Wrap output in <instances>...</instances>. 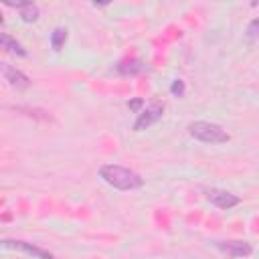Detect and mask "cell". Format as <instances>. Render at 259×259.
Instances as JSON below:
<instances>
[{
    "label": "cell",
    "mask_w": 259,
    "mask_h": 259,
    "mask_svg": "<svg viewBox=\"0 0 259 259\" xmlns=\"http://www.w3.org/2000/svg\"><path fill=\"white\" fill-rule=\"evenodd\" d=\"M99 176L103 178V182H107L117 190H136L144 184V178L138 172L119 164H103L99 168Z\"/></svg>",
    "instance_id": "obj_1"
},
{
    "label": "cell",
    "mask_w": 259,
    "mask_h": 259,
    "mask_svg": "<svg viewBox=\"0 0 259 259\" xmlns=\"http://www.w3.org/2000/svg\"><path fill=\"white\" fill-rule=\"evenodd\" d=\"M188 134L204 144H227L231 140V136L212 121H192L188 125Z\"/></svg>",
    "instance_id": "obj_2"
},
{
    "label": "cell",
    "mask_w": 259,
    "mask_h": 259,
    "mask_svg": "<svg viewBox=\"0 0 259 259\" xmlns=\"http://www.w3.org/2000/svg\"><path fill=\"white\" fill-rule=\"evenodd\" d=\"M162 113H164V103L152 101L146 109H142V111L138 113V119L134 121V132H144V130H148L152 123H156V121L162 117Z\"/></svg>",
    "instance_id": "obj_3"
},
{
    "label": "cell",
    "mask_w": 259,
    "mask_h": 259,
    "mask_svg": "<svg viewBox=\"0 0 259 259\" xmlns=\"http://www.w3.org/2000/svg\"><path fill=\"white\" fill-rule=\"evenodd\" d=\"M206 198H208L214 206H219V208H223V210H229V208H233V206H237V204L241 202V198H239L237 194L227 192V190H221V188H208V190H206Z\"/></svg>",
    "instance_id": "obj_4"
},
{
    "label": "cell",
    "mask_w": 259,
    "mask_h": 259,
    "mask_svg": "<svg viewBox=\"0 0 259 259\" xmlns=\"http://www.w3.org/2000/svg\"><path fill=\"white\" fill-rule=\"evenodd\" d=\"M217 249L229 257H249L253 253L251 243L247 241H217Z\"/></svg>",
    "instance_id": "obj_5"
},
{
    "label": "cell",
    "mask_w": 259,
    "mask_h": 259,
    "mask_svg": "<svg viewBox=\"0 0 259 259\" xmlns=\"http://www.w3.org/2000/svg\"><path fill=\"white\" fill-rule=\"evenodd\" d=\"M0 245H2V247H10V249H16V251H24V253H28V255H32V257H36V259H53L51 253H47L45 249H40V247H36V245H32V243H26V241L2 239Z\"/></svg>",
    "instance_id": "obj_6"
},
{
    "label": "cell",
    "mask_w": 259,
    "mask_h": 259,
    "mask_svg": "<svg viewBox=\"0 0 259 259\" xmlns=\"http://www.w3.org/2000/svg\"><path fill=\"white\" fill-rule=\"evenodd\" d=\"M0 73L4 75V79L12 85V87H18V89H24V87H28L30 85V79L22 73V71H18L16 67H12V65H8V63H0Z\"/></svg>",
    "instance_id": "obj_7"
},
{
    "label": "cell",
    "mask_w": 259,
    "mask_h": 259,
    "mask_svg": "<svg viewBox=\"0 0 259 259\" xmlns=\"http://www.w3.org/2000/svg\"><path fill=\"white\" fill-rule=\"evenodd\" d=\"M8 6H14V8H18L20 10V18L24 20V22H34V20H38V16H40V10H38V6L36 4H32V2H8Z\"/></svg>",
    "instance_id": "obj_8"
},
{
    "label": "cell",
    "mask_w": 259,
    "mask_h": 259,
    "mask_svg": "<svg viewBox=\"0 0 259 259\" xmlns=\"http://www.w3.org/2000/svg\"><path fill=\"white\" fill-rule=\"evenodd\" d=\"M0 51H6L10 55H18V57H26V49L6 32H0Z\"/></svg>",
    "instance_id": "obj_9"
},
{
    "label": "cell",
    "mask_w": 259,
    "mask_h": 259,
    "mask_svg": "<svg viewBox=\"0 0 259 259\" xmlns=\"http://www.w3.org/2000/svg\"><path fill=\"white\" fill-rule=\"evenodd\" d=\"M142 69H144V65L140 59H125L117 65V73H121V75H136Z\"/></svg>",
    "instance_id": "obj_10"
},
{
    "label": "cell",
    "mask_w": 259,
    "mask_h": 259,
    "mask_svg": "<svg viewBox=\"0 0 259 259\" xmlns=\"http://www.w3.org/2000/svg\"><path fill=\"white\" fill-rule=\"evenodd\" d=\"M67 36H69V30H67V28H63V26L55 28V30H53V34H51V47H53V51H57V53H59V51L65 47Z\"/></svg>",
    "instance_id": "obj_11"
},
{
    "label": "cell",
    "mask_w": 259,
    "mask_h": 259,
    "mask_svg": "<svg viewBox=\"0 0 259 259\" xmlns=\"http://www.w3.org/2000/svg\"><path fill=\"white\" fill-rule=\"evenodd\" d=\"M184 81H180V79H174L172 81V85H170V93L172 95H176V97H182L184 95Z\"/></svg>",
    "instance_id": "obj_12"
},
{
    "label": "cell",
    "mask_w": 259,
    "mask_h": 259,
    "mask_svg": "<svg viewBox=\"0 0 259 259\" xmlns=\"http://www.w3.org/2000/svg\"><path fill=\"white\" fill-rule=\"evenodd\" d=\"M257 26H259V20H257V18H255V20H251L249 30H247V34H249V38H251V40H255V38H257Z\"/></svg>",
    "instance_id": "obj_13"
},
{
    "label": "cell",
    "mask_w": 259,
    "mask_h": 259,
    "mask_svg": "<svg viewBox=\"0 0 259 259\" xmlns=\"http://www.w3.org/2000/svg\"><path fill=\"white\" fill-rule=\"evenodd\" d=\"M142 105H144V99H140V97H138V99L127 101V107H130V109H134V111H138V113H140V107H142Z\"/></svg>",
    "instance_id": "obj_14"
},
{
    "label": "cell",
    "mask_w": 259,
    "mask_h": 259,
    "mask_svg": "<svg viewBox=\"0 0 259 259\" xmlns=\"http://www.w3.org/2000/svg\"><path fill=\"white\" fill-rule=\"evenodd\" d=\"M2 22H4V18H2V12H0V24H2Z\"/></svg>",
    "instance_id": "obj_15"
}]
</instances>
